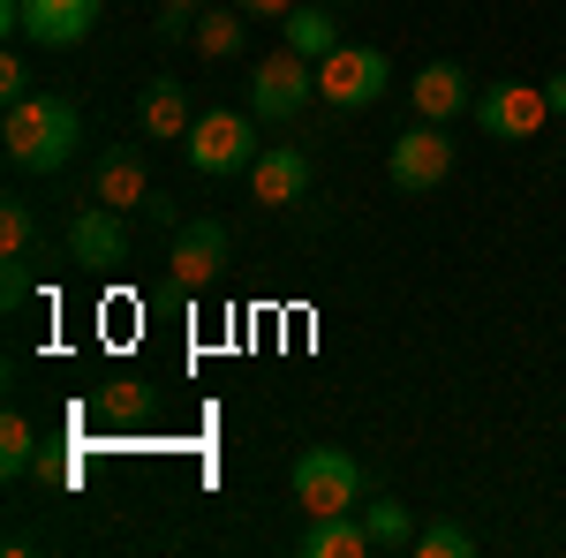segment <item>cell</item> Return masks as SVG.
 <instances>
[{"label":"cell","instance_id":"obj_1","mask_svg":"<svg viewBox=\"0 0 566 558\" xmlns=\"http://www.w3.org/2000/svg\"><path fill=\"white\" fill-rule=\"evenodd\" d=\"M0 144H8V167L15 173H61L76 159V144H84V114H76V98H61V91H31V98L8 106Z\"/></svg>","mask_w":566,"mask_h":558},{"label":"cell","instance_id":"obj_2","mask_svg":"<svg viewBox=\"0 0 566 558\" xmlns=\"http://www.w3.org/2000/svg\"><path fill=\"white\" fill-rule=\"evenodd\" d=\"M287 491L303 520H325V514H355L363 506V461L340 453V445H303L295 468H287Z\"/></svg>","mask_w":566,"mask_h":558},{"label":"cell","instance_id":"obj_3","mask_svg":"<svg viewBox=\"0 0 566 558\" xmlns=\"http://www.w3.org/2000/svg\"><path fill=\"white\" fill-rule=\"evenodd\" d=\"M392 84V61L378 45H333L325 61H317V98L333 106V114H363V106H378Z\"/></svg>","mask_w":566,"mask_h":558},{"label":"cell","instance_id":"obj_4","mask_svg":"<svg viewBox=\"0 0 566 558\" xmlns=\"http://www.w3.org/2000/svg\"><path fill=\"white\" fill-rule=\"evenodd\" d=\"M258 114H227V106H212V114H197V129H189V167L205 173V181H227V173H250L258 167Z\"/></svg>","mask_w":566,"mask_h":558},{"label":"cell","instance_id":"obj_5","mask_svg":"<svg viewBox=\"0 0 566 558\" xmlns=\"http://www.w3.org/2000/svg\"><path fill=\"white\" fill-rule=\"evenodd\" d=\"M234 257V242H227V219H181L175 242H167V287L175 295H205L219 272Z\"/></svg>","mask_w":566,"mask_h":558},{"label":"cell","instance_id":"obj_6","mask_svg":"<svg viewBox=\"0 0 566 558\" xmlns=\"http://www.w3.org/2000/svg\"><path fill=\"white\" fill-rule=\"evenodd\" d=\"M310 98H317V61H303L295 45L258 61V76H250V114L258 122H295Z\"/></svg>","mask_w":566,"mask_h":558},{"label":"cell","instance_id":"obj_7","mask_svg":"<svg viewBox=\"0 0 566 558\" xmlns=\"http://www.w3.org/2000/svg\"><path fill=\"white\" fill-rule=\"evenodd\" d=\"M446 173H453V136H446V122H416V129L392 136L386 181L400 189V197H423V189H438Z\"/></svg>","mask_w":566,"mask_h":558},{"label":"cell","instance_id":"obj_8","mask_svg":"<svg viewBox=\"0 0 566 558\" xmlns=\"http://www.w3.org/2000/svg\"><path fill=\"white\" fill-rule=\"evenodd\" d=\"M469 114H476L483 136H499V144H528V136L552 122V98H544V84H483Z\"/></svg>","mask_w":566,"mask_h":558},{"label":"cell","instance_id":"obj_9","mask_svg":"<svg viewBox=\"0 0 566 558\" xmlns=\"http://www.w3.org/2000/svg\"><path fill=\"white\" fill-rule=\"evenodd\" d=\"M91 197L114 204V212H144L151 204V159H144V144H106L98 167H91Z\"/></svg>","mask_w":566,"mask_h":558},{"label":"cell","instance_id":"obj_10","mask_svg":"<svg viewBox=\"0 0 566 558\" xmlns=\"http://www.w3.org/2000/svg\"><path fill=\"white\" fill-rule=\"evenodd\" d=\"M250 197L264 212H295L310 197V151L303 144H264L258 167H250Z\"/></svg>","mask_w":566,"mask_h":558},{"label":"cell","instance_id":"obj_11","mask_svg":"<svg viewBox=\"0 0 566 558\" xmlns=\"http://www.w3.org/2000/svg\"><path fill=\"white\" fill-rule=\"evenodd\" d=\"M136 129H144V144H189V129H197L189 84L181 76H151L136 91Z\"/></svg>","mask_w":566,"mask_h":558},{"label":"cell","instance_id":"obj_12","mask_svg":"<svg viewBox=\"0 0 566 558\" xmlns=\"http://www.w3.org/2000/svg\"><path fill=\"white\" fill-rule=\"evenodd\" d=\"M69 264H84V272H114V264H129V227L114 204H91V212L69 219Z\"/></svg>","mask_w":566,"mask_h":558},{"label":"cell","instance_id":"obj_13","mask_svg":"<svg viewBox=\"0 0 566 558\" xmlns=\"http://www.w3.org/2000/svg\"><path fill=\"white\" fill-rule=\"evenodd\" d=\"M91 23H98V0H23V45H45V53L84 45Z\"/></svg>","mask_w":566,"mask_h":558},{"label":"cell","instance_id":"obj_14","mask_svg":"<svg viewBox=\"0 0 566 558\" xmlns=\"http://www.w3.org/2000/svg\"><path fill=\"white\" fill-rule=\"evenodd\" d=\"M408 106H416V122H453V114H469V106H476L469 69H461V61H423V69L408 76Z\"/></svg>","mask_w":566,"mask_h":558},{"label":"cell","instance_id":"obj_15","mask_svg":"<svg viewBox=\"0 0 566 558\" xmlns=\"http://www.w3.org/2000/svg\"><path fill=\"white\" fill-rule=\"evenodd\" d=\"M295 551H303V558H378V551H370V528H363V506H355V514L310 520Z\"/></svg>","mask_w":566,"mask_h":558},{"label":"cell","instance_id":"obj_16","mask_svg":"<svg viewBox=\"0 0 566 558\" xmlns=\"http://www.w3.org/2000/svg\"><path fill=\"white\" fill-rule=\"evenodd\" d=\"M189 45H197L205 61H234V53L250 45V15H242L234 0H212V8H197V39Z\"/></svg>","mask_w":566,"mask_h":558},{"label":"cell","instance_id":"obj_17","mask_svg":"<svg viewBox=\"0 0 566 558\" xmlns=\"http://www.w3.org/2000/svg\"><path fill=\"white\" fill-rule=\"evenodd\" d=\"M363 528H370V551L378 558H400V551H416V528H423V520L408 514L400 498H370V506H363Z\"/></svg>","mask_w":566,"mask_h":558},{"label":"cell","instance_id":"obj_18","mask_svg":"<svg viewBox=\"0 0 566 558\" xmlns=\"http://www.w3.org/2000/svg\"><path fill=\"white\" fill-rule=\"evenodd\" d=\"M280 31H287V45H295L303 61H325V53L340 45V23H333V0H303V8H295V15H287Z\"/></svg>","mask_w":566,"mask_h":558},{"label":"cell","instance_id":"obj_19","mask_svg":"<svg viewBox=\"0 0 566 558\" xmlns=\"http://www.w3.org/2000/svg\"><path fill=\"white\" fill-rule=\"evenodd\" d=\"M39 468V430H31V415L8 400V415H0V475L15 483V475Z\"/></svg>","mask_w":566,"mask_h":558},{"label":"cell","instance_id":"obj_20","mask_svg":"<svg viewBox=\"0 0 566 558\" xmlns=\"http://www.w3.org/2000/svg\"><path fill=\"white\" fill-rule=\"evenodd\" d=\"M31 250H39V212L8 189L0 197V257H31Z\"/></svg>","mask_w":566,"mask_h":558},{"label":"cell","instance_id":"obj_21","mask_svg":"<svg viewBox=\"0 0 566 558\" xmlns=\"http://www.w3.org/2000/svg\"><path fill=\"white\" fill-rule=\"evenodd\" d=\"M144 400H151L144 378H136V370H114V378L98 386V415H106V423H136V415H144Z\"/></svg>","mask_w":566,"mask_h":558},{"label":"cell","instance_id":"obj_22","mask_svg":"<svg viewBox=\"0 0 566 558\" xmlns=\"http://www.w3.org/2000/svg\"><path fill=\"white\" fill-rule=\"evenodd\" d=\"M469 551H476V536H469L461 520H423L408 558H469Z\"/></svg>","mask_w":566,"mask_h":558},{"label":"cell","instance_id":"obj_23","mask_svg":"<svg viewBox=\"0 0 566 558\" xmlns=\"http://www.w3.org/2000/svg\"><path fill=\"white\" fill-rule=\"evenodd\" d=\"M31 53H23V45H8V53H0V98H8V106H15V98H31Z\"/></svg>","mask_w":566,"mask_h":558},{"label":"cell","instance_id":"obj_24","mask_svg":"<svg viewBox=\"0 0 566 558\" xmlns=\"http://www.w3.org/2000/svg\"><path fill=\"white\" fill-rule=\"evenodd\" d=\"M31 295V257H0V309H23Z\"/></svg>","mask_w":566,"mask_h":558},{"label":"cell","instance_id":"obj_25","mask_svg":"<svg viewBox=\"0 0 566 558\" xmlns=\"http://www.w3.org/2000/svg\"><path fill=\"white\" fill-rule=\"evenodd\" d=\"M234 8H242V15H258V23H287L303 0H234Z\"/></svg>","mask_w":566,"mask_h":558},{"label":"cell","instance_id":"obj_26","mask_svg":"<svg viewBox=\"0 0 566 558\" xmlns=\"http://www.w3.org/2000/svg\"><path fill=\"white\" fill-rule=\"evenodd\" d=\"M144 212L159 219V227H167V234H175V227H181V212H175V197H159V189H151V204H144Z\"/></svg>","mask_w":566,"mask_h":558},{"label":"cell","instance_id":"obj_27","mask_svg":"<svg viewBox=\"0 0 566 558\" xmlns=\"http://www.w3.org/2000/svg\"><path fill=\"white\" fill-rule=\"evenodd\" d=\"M544 98H552V114H566V69H559V76H544Z\"/></svg>","mask_w":566,"mask_h":558},{"label":"cell","instance_id":"obj_28","mask_svg":"<svg viewBox=\"0 0 566 558\" xmlns=\"http://www.w3.org/2000/svg\"><path fill=\"white\" fill-rule=\"evenodd\" d=\"M159 8H189V15H197V8H212V0H159Z\"/></svg>","mask_w":566,"mask_h":558},{"label":"cell","instance_id":"obj_29","mask_svg":"<svg viewBox=\"0 0 566 558\" xmlns=\"http://www.w3.org/2000/svg\"><path fill=\"white\" fill-rule=\"evenodd\" d=\"M333 8H340V0H333Z\"/></svg>","mask_w":566,"mask_h":558}]
</instances>
